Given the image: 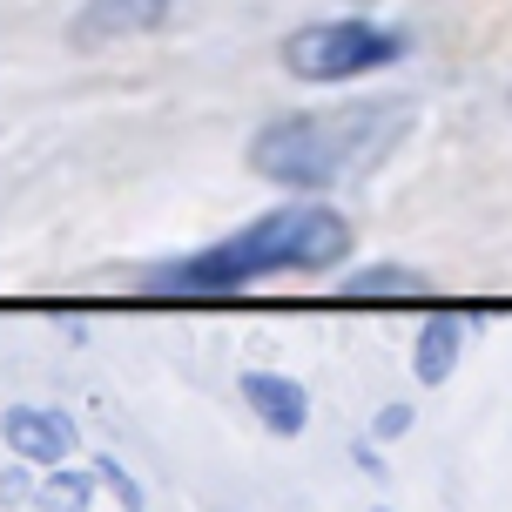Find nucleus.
Returning <instances> with one entry per match:
<instances>
[{"label": "nucleus", "instance_id": "f257e3e1", "mask_svg": "<svg viewBox=\"0 0 512 512\" xmlns=\"http://www.w3.org/2000/svg\"><path fill=\"white\" fill-rule=\"evenodd\" d=\"M351 256V223L337 216L331 203H283L270 216L243 223L236 236L209 243V250H189L176 263L149 270L155 290H243V283H263V277H324Z\"/></svg>", "mask_w": 512, "mask_h": 512}, {"label": "nucleus", "instance_id": "f03ea898", "mask_svg": "<svg viewBox=\"0 0 512 512\" xmlns=\"http://www.w3.org/2000/svg\"><path fill=\"white\" fill-rule=\"evenodd\" d=\"M405 135V108H304V115H277L270 128H256L250 142V169L277 189H297V196H324L351 176L358 162Z\"/></svg>", "mask_w": 512, "mask_h": 512}, {"label": "nucleus", "instance_id": "7ed1b4c3", "mask_svg": "<svg viewBox=\"0 0 512 512\" xmlns=\"http://www.w3.org/2000/svg\"><path fill=\"white\" fill-rule=\"evenodd\" d=\"M405 34L398 27H371V21H310L283 41V68L297 81H358V75H378L391 61H405Z\"/></svg>", "mask_w": 512, "mask_h": 512}, {"label": "nucleus", "instance_id": "20e7f679", "mask_svg": "<svg viewBox=\"0 0 512 512\" xmlns=\"http://www.w3.org/2000/svg\"><path fill=\"white\" fill-rule=\"evenodd\" d=\"M0 445H7L21 465L54 472V465L75 459L81 432H75V418H68V411H54V405H7V411H0Z\"/></svg>", "mask_w": 512, "mask_h": 512}, {"label": "nucleus", "instance_id": "39448f33", "mask_svg": "<svg viewBox=\"0 0 512 512\" xmlns=\"http://www.w3.org/2000/svg\"><path fill=\"white\" fill-rule=\"evenodd\" d=\"M243 405L263 418V432H277V438H304L310 425V391L297 378H283V371H243Z\"/></svg>", "mask_w": 512, "mask_h": 512}, {"label": "nucleus", "instance_id": "423d86ee", "mask_svg": "<svg viewBox=\"0 0 512 512\" xmlns=\"http://www.w3.org/2000/svg\"><path fill=\"white\" fill-rule=\"evenodd\" d=\"M176 0H88L75 14V48H102V41H128L169 21Z\"/></svg>", "mask_w": 512, "mask_h": 512}, {"label": "nucleus", "instance_id": "0eeeda50", "mask_svg": "<svg viewBox=\"0 0 512 512\" xmlns=\"http://www.w3.org/2000/svg\"><path fill=\"white\" fill-rule=\"evenodd\" d=\"M465 317H425V331H418V344H411V378L425 384V391H438V384L459 371V351H465Z\"/></svg>", "mask_w": 512, "mask_h": 512}, {"label": "nucleus", "instance_id": "6e6552de", "mask_svg": "<svg viewBox=\"0 0 512 512\" xmlns=\"http://www.w3.org/2000/svg\"><path fill=\"white\" fill-rule=\"evenodd\" d=\"M95 492H102L95 465H54V472H41V486H34V512H88Z\"/></svg>", "mask_w": 512, "mask_h": 512}, {"label": "nucleus", "instance_id": "1a4fd4ad", "mask_svg": "<svg viewBox=\"0 0 512 512\" xmlns=\"http://www.w3.org/2000/svg\"><path fill=\"white\" fill-rule=\"evenodd\" d=\"M432 277L425 270H405V263H364V270H344V297H425Z\"/></svg>", "mask_w": 512, "mask_h": 512}, {"label": "nucleus", "instance_id": "9d476101", "mask_svg": "<svg viewBox=\"0 0 512 512\" xmlns=\"http://www.w3.org/2000/svg\"><path fill=\"white\" fill-rule=\"evenodd\" d=\"M34 486H41V479H27V465H0V506L7 512L34 506Z\"/></svg>", "mask_w": 512, "mask_h": 512}, {"label": "nucleus", "instance_id": "9b49d317", "mask_svg": "<svg viewBox=\"0 0 512 512\" xmlns=\"http://www.w3.org/2000/svg\"><path fill=\"white\" fill-rule=\"evenodd\" d=\"M95 479H102V486L115 492V506H142V486H135V479H128V472H122L115 459H95Z\"/></svg>", "mask_w": 512, "mask_h": 512}, {"label": "nucleus", "instance_id": "f8f14e48", "mask_svg": "<svg viewBox=\"0 0 512 512\" xmlns=\"http://www.w3.org/2000/svg\"><path fill=\"white\" fill-rule=\"evenodd\" d=\"M405 432H411V405H384L371 418V438H405Z\"/></svg>", "mask_w": 512, "mask_h": 512}, {"label": "nucleus", "instance_id": "ddd939ff", "mask_svg": "<svg viewBox=\"0 0 512 512\" xmlns=\"http://www.w3.org/2000/svg\"><path fill=\"white\" fill-rule=\"evenodd\" d=\"M351 459H358V465H364V472H371V479H384V472H391V465H384V459H378V452H371V445H364V438H358V445H351Z\"/></svg>", "mask_w": 512, "mask_h": 512}, {"label": "nucleus", "instance_id": "4468645a", "mask_svg": "<svg viewBox=\"0 0 512 512\" xmlns=\"http://www.w3.org/2000/svg\"><path fill=\"white\" fill-rule=\"evenodd\" d=\"M122 512H149V506H122Z\"/></svg>", "mask_w": 512, "mask_h": 512}, {"label": "nucleus", "instance_id": "2eb2a0df", "mask_svg": "<svg viewBox=\"0 0 512 512\" xmlns=\"http://www.w3.org/2000/svg\"><path fill=\"white\" fill-rule=\"evenodd\" d=\"M378 512H391V506H378Z\"/></svg>", "mask_w": 512, "mask_h": 512}]
</instances>
